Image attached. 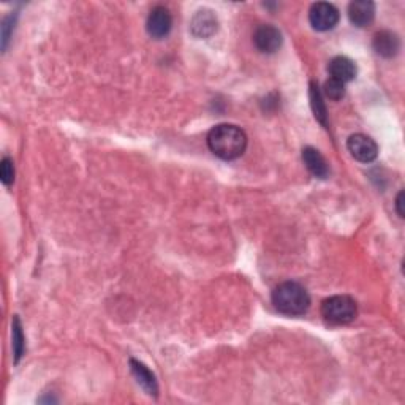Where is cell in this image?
<instances>
[{"label": "cell", "instance_id": "1", "mask_svg": "<svg viewBox=\"0 0 405 405\" xmlns=\"http://www.w3.org/2000/svg\"><path fill=\"white\" fill-rule=\"evenodd\" d=\"M211 152L222 160H236L246 152L247 136L243 129L233 124L215 125L208 135Z\"/></svg>", "mask_w": 405, "mask_h": 405}, {"label": "cell", "instance_id": "2", "mask_svg": "<svg viewBox=\"0 0 405 405\" xmlns=\"http://www.w3.org/2000/svg\"><path fill=\"white\" fill-rule=\"evenodd\" d=\"M273 304L283 315L299 317L309 311L311 296L299 283L283 282L274 288Z\"/></svg>", "mask_w": 405, "mask_h": 405}, {"label": "cell", "instance_id": "3", "mask_svg": "<svg viewBox=\"0 0 405 405\" xmlns=\"http://www.w3.org/2000/svg\"><path fill=\"white\" fill-rule=\"evenodd\" d=\"M322 315L331 325H348L358 315V307L350 296H331L322 302Z\"/></svg>", "mask_w": 405, "mask_h": 405}, {"label": "cell", "instance_id": "4", "mask_svg": "<svg viewBox=\"0 0 405 405\" xmlns=\"http://www.w3.org/2000/svg\"><path fill=\"white\" fill-rule=\"evenodd\" d=\"M339 20H341L339 10L328 2L313 3L309 10L311 26L318 30V32H328V30H332L337 26Z\"/></svg>", "mask_w": 405, "mask_h": 405}, {"label": "cell", "instance_id": "5", "mask_svg": "<svg viewBox=\"0 0 405 405\" xmlns=\"http://www.w3.org/2000/svg\"><path fill=\"white\" fill-rule=\"evenodd\" d=\"M348 152L352 154L355 160L361 163H371L377 159L378 146L371 136L362 135V133H355L347 141Z\"/></svg>", "mask_w": 405, "mask_h": 405}, {"label": "cell", "instance_id": "6", "mask_svg": "<svg viewBox=\"0 0 405 405\" xmlns=\"http://www.w3.org/2000/svg\"><path fill=\"white\" fill-rule=\"evenodd\" d=\"M173 27V17L170 10L165 7H155L150 11L146 21L148 34L152 38H165Z\"/></svg>", "mask_w": 405, "mask_h": 405}, {"label": "cell", "instance_id": "7", "mask_svg": "<svg viewBox=\"0 0 405 405\" xmlns=\"http://www.w3.org/2000/svg\"><path fill=\"white\" fill-rule=\"evenodd\" d=\"M253 43H255L260 52L274 54L276 51H279L282 46L280 30L274 26H269V24L260 26L255 30V34H253Z\"/></svg>", "mask_w": 405, "mask_h": 405}, {"label": "cell", "instance_id": "8", "mask_svg": "<svg viewBox=\"0 0 405 405\" xmlns=\"http://www.w3.org/2000/svg\"><path fill=\"white\" fill-rule=\"evenodd\" d=\"M376 17V3L371 0H355L348 5V20L356 27L371 26Z\"/></svg>", "mask_w": 405, "mask_h": 405}, {"label": "cell", "instance_id": "9", "mask_svg": "<svg viewBox=\"0 0 405 405\" xmlns=\"http://www.w3.org/2000/svg\"><path fill=\"white\" fill-rule=\"evenodd\" d=\"M190 29L192 34L198 38H209L211 35H214L217 30V16L214 15V11L208 8L197 11V15L192 20Z\"/></svg>", "mask_w": 405, "mask_h": 405}, {"label": "cell", "instance_id": "10", "mask_svg": "<svg viewBox=\"0 0 405 405\" xmlns=\"http://www.w3.org/2000/svg\"><path fill=\"white\" fill-rule=\"evenodd\" d=\"M302 162H304L307 170H309L311 174H313L315 178L320 179L328 178L329 174L328 162H326L325 157L320 154V150H317L315 148L307 146L302 149Z\"/></svg>", "mask_w": 405, "mask_h": 405}, {"label": "cell", "instance_id": "11", "mask_svg": "<svg viewBox=\"0 0 405 405\" xmlns=\"http://www.w3.org/2000/svg\"><path fill=\"white\" fill-rule=\"evenodd\" d=\"M374 50H376L378 56L391 59L401 50V40L390 30H382V32L376 34V37H374Z\"/></svg>", "mask_w": 405, "mask_h": 405}, {"label": "cell", "instance_id": "12", "mask_svg": "<svg viewBox=\"0 0 405 405\" xmlns=\"http://www.w3.org/2000/svg\"><path fill=\"white\" fill-rule=\"evenodd\" d=\"M329 75L332 80L341 81V83H350L355 80L356 76V65L352 59L346 56H337L329 62Z\"/></svg>", "mask_w": 405, "mask_h": 405}, {"label": "cell", "instance_id": "13", "mask_svg": "<svg viewBox=\"0 0 405 405\" xmlns=\"http://www.w3.org/2000/svg\"><path fill=\"white\" fill-rule=\"evenodd\" d=\"M130 369L133 372V376L138 380L144 390L148 391V395L150 396H157L159 392V385H157V380L154 377V374L149 371V369L143 364V362L136 361V360H130Z\"/></svg>", "mask_w": 405, "mask_h": 405}, {"label": "cell", "instance_id": "14", "mask_svg": "<svg viewBox=\"0 0 405 405\" xmlns=\"http://www.w3.org/2000/svg\"><path fill=\"white\" fill-rule=\"evenodd\" d=\"M311 106H312V111L315 114L317 120L322 125H326V118H328V114H326V106L323 104V97L322 92H320V89L315 83H311Z\"/></svg>", "mask_w": 405, "mask_h": 405}, {"label": "cell", "instance_id": "15", "mask_svg": "<svg viewBox=\"0 0 405 405\" xmlns=\"http://www.w3.org/2000/svg\"><path fill=\"white\" fill-rule=\"evenodd\" d=\"M13 353H15V362H20L24 355V348H26V343H24V334H22V326L20 318H13Z\"/></svg>", "mask_w": 405, "mask_h": 405}, {"label": "cell", "instance_id": "16", "mask_svg": "<svg viewBox=\"0 0 405 405\" xmlns=\"http://www.w3.org/2000/svg\"><path fill=\"white\" fill-rule=\"evenodd\" d=\"M323 92H325L326 97H328L329 100L337 101V100L343 99V95H346V84L329 78V80L325 83Z\"/></svg>", "mask_w": 405, "mask_h": 405}, {"label": "cell", "instance_id": "17", "mask_svg": "<svg viewBox=\"0 0 405 405\" xmlns=\"http://www.w3.org/2000/svg\"><path fill=\"white\" fill-rule=\"evenodd\" d=\"M0 179L5 185H11L15 180V165L13 160L8 159V157H5L0 163Z\"/></svg>", "mask_w": 405, "mask_h": 405}, {"label": "cell", "instance_id": "18", "mask_svg": "<svg viewBox=\"0 0 405 405\" xmlns=\"http://www.w3.org/2000/svg\"><path fill=\"white\" fill-rule=\"evenodd\" d=\"M396 211L397 215L404 219V192H399V195L396 198Z\"/></svg>", "mask_w": 405, "mask_h": 405}]
</instances>
